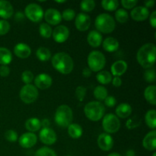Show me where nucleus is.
Here are the masks:
<instances>
[{"label":"nucleus","instance_id":"1","mask_svg":"<svg viewBox=\"0 0 156 156\" xmlns=\"http://www.w3.org/2000/svg\"><path fill=\"white\" fill-rule=\"evenodd\" d=\"M155 50L154 44H146L142 46L136 54V59L140 65L145 69H151L155 62Z\"/></svg>","mask_w":156,"mask_h":156},{"label":"nucleus","instance_id":"2","mask_svg":"<svg viewBox=\"0 0 156 156\" xmlns=\"http://www.w3.org/2000/svg\"><path fill=\"white\" fill-rule=\"evenodd\" d=\"M51 62L55 69L63 75L71 73L74 67V62L72 57L64 52H59L53 55Z\"/></svg>","mask_w":156,"mask_h":156},{"label":"nucleus","instance_id":"3","mask_svg":"<svg viewBox=\"0 0 156 156\" xmlns=\"http://www.w3.org/2000/svg\"><path fill=\"white\" fill-rule=\"evenodd\" d=\"M94 26L98 32H101L104 34H110L114 31L115 29V20L109 14H100L96 18L95 21H94Z\"/></svg>","mask_w":156,"mask_h":156},{"label":"nucleus","instance_id":"4","mask_svg":"<svg viewBox=\"0 0 156 156\" xmlns=\"http://www.w3.org/2000/svg\"><path fill=\"white\" fill-rule=\"evenodd\" d=\"M84 112L88 119L91 121H98L105 116V108L100 101H91L86 104Z\"/></svg>","mask_w":156,"mask_h":156},{"label":"nucleus","instance_id":"5","mask_svg":"<svg viewBox=\"0 0 156 156\" xmlns=\"http://www.w3.org/2000/svg\"><path fill=\"white\" fill-rule=\"evenodd\" d=\"M73 118V111L68 105H60L55 113L54 120L56 124L62 128L68 127Z\"/></svg>","mask_w":156,"mask_h":156},{"label":"nucleus","instance_id":"6","mask_svg":"<svg viewBox=\"0 0 156 156\" xmlns=\"http://www.w3.org/2000/svg\"><path fill=\"white\" fill-rule=\"evenodd\" d=\"M87 62L91 72H100L105 67L106 59L101 52L94 50L88 54Z\"/></svg>","mask_w":156,"mask_h":156},{"label":"nucleus","instance_id":"7","mask_svg":"<svg viewBox=\"0 0 156 156\" xmlns=\"http://www.w3.org/2000/svg\"><path fill=\"white\" fill-rule=\"evenodd\" d=\"M103 117L102 126L106 133H114L120 129V122L117 116L114 114H108Z\"/></svg>","mask_w":156,"mask_h":156},{"label":"nucleus","instance_id":"8","mask_svg":"<svg viewBox=\"0 0 156 156\" xmlns=\"http://www.w3.org/2000/svg\"><path fill=\"white\" fill-rule=\"evenodd\" d=\"M20 98L24 103L31 104L37 100L38 97V90L34 85L29 84L25 85L20 91Z\"/></svg>","mask_w":156,"mask_h":156},{"label":"nucleus","instance_id":"9","mask_svg":"<svg viewBox=\"0 0 156 156\" xmlns=\"http://www.w3.org/2000/svg\"><path fill=\"white\" fill-rule=\"evenodd\" d=\"M24 15L33 22H39L44 17V11L38 4L30 3L26 6Z\"/></svg>","mask_w":156,"mask_h":156},{"label":"nucleus","instance_id":"10","mask_svg":"<svg viewBox=\"0 0 156 156\" xmlns=\"http://www.w3.org/2000/svg\"><path fill=\"white\" fill-rule=\"evenodd\" d=\"M39 137L44 144L48 146L54 144L57 139L55 131L50 128H42L39 133Z\"/></svg>","mask_w":156,"mask_h":156},{"label":"nucleus","instance_id":"11","mask_svg":"<svg viewBox=\"0 0 156 156\" xmlns=\"http://www.w3.org/2000/svg\"><path fill=\"white\" fill-rule=\"evenodd\" d=\"M90 24H91V18H90L89 15L87 14L82 12V13L78 14L77 16L76 17L75 25L79 31L87 30L89 28Z\"/></svg>","mask_w":156,"mask_h":156},{"label":"nucleus","instance_id":"12","mask_svg":"<svg viewBox=\"0 0 156 156\" xmlns=\"http://www.w3.org/2000/svg\"><path fill=\"white\" fill-rule=\"evenodd\" d=\"M53 37L56 42L63 43L69 37V30L65 25H59L53 30Z\"/></svg>","mask_w":156,"mask_h":156},{"label":"nucleus","instance_id":"13","mask_svg":"<svg viewBox=\"0 0 156 156\" xmlns=\"http://www.w3.org/2000/svg\"><path fill=\"white\" fill-rule=\"evenodd\" d=\"M44 19L47 24L52 25H57L62 21V15L60 12L55 9H49L44 13Z\"/></svg>","mask_w":156,"mask_h":156},{"label":"nucleus","instance_id":"14","mask_svg":"<svg viewBox=\"0 0 156 156\" xmlns=\"http://www.w3.org/2000/svg\"><path fill=\"white\" fill-rule=\"evenodd\" d=\"M53 83V79L51 76L46 73H41L36 76L34 79V86L37 88L41 90H45L50 88Z\"/></svg>","mask_w":156,"mask_h":156},{"label":"nucleus","instance_id":"15","mask_svg":"<svg viewBox=\"0 0 156 156\" xmlns=\"http://www.w3.org/2000/svg\"><path fill=\"white\" fill-rule=\"evenodd\" d=\"M37 141V137L34 133H25L19 137L18 143L22 148L29 149L34 146Z\"/></svg>","mask_w":156,"mask_h":156},{"label":"nucleus","instance_id":"16","mask_svg":"<svg viewBox=\"0 0 156 156\" xmlns=\"http://www.w3.org/2000/svg\"><path fill=\"white\" fill-rule=\"evenodd\" d=\"M98 145L99 148L103 151L111 150L114 146V140L110 134L101 133L98 138Z\"/></svg>","mask_w":156,"mask_h":156},{"label":"nucleus","instance_id":"17","mask_svg":"<svg viewBox=\"0 0 156 156\" xmlns=\"http://www.w3.org/2000/svg\"><path fill=\"white\" fill-rule=\"evenodd\" d=\"M131 18L137 21H143L147 19L149 16V9L144 6L135 7L130 12Z\"/></svg>","mask_w":156,"mask_h":156},{"label":"nucleus","instance_id":"18","mask_svg":"<svg viewBox=\"0 0 156 156\" xmlns=\"http://www.w3.org/2000/svg\"><path fill=\"white\" fill-rule=\"evenodd\" d=\"M143 146L149 151H154L156 149V131L153 129L148 133L143 140Z\"/></svg>","mask_w":156,"mask_h":156},{"label":"nucleus","instance_id":"19","mask_svg":"<svg viewBox=\"0 0 156 156\" xmlns=\"http://www.w3.org/2000/svg\"><path fill=\"white\" fill-rule=\"evenodd\" d=\"M14 53L18 57L21 59H26L29 57L31 53V49L27 44L24 43H19L14 47Z\"/></svg>","mask_w":156,"mask_h":156},{"label":"nucleus","instance_id":"20","mask_svg":"<svg viewBox=\"0 0 156 156\" xmlns=\"http://www.w3.org/2000/svg\"><path fill=\"white\" fill-rule=\"evenodd\" d=\"M12 5L5 0H0V17L5 19L10 18L13 15Z\"/></svg>","mask_w":156,"mask_h":156},{"label":"nucleus","instance_id":"21","mask_svg":"<svg viewBox=\"0 0 156 156\" xmlns=\"http://www.w3.org/2000/svg\"><path fill=\"white\" fill-rule=\"evenodd\" d=\"M128 65L125 61L123 60H118L116 61L115 62L112 64L111 66V73L114 75V76H117L120 77L122 75L124 74L127 70Z\"/></svg>","mask_w":156,"mask_h":156},{"label":"nucleus","instance_id":"22","mask_svg":"<svg viewBox=\"0 0 156 156\" xmlns=\"http://www.w3.org/2000/svg\"><path fill=\"white\" fill-rule=\"evenodd\" d=\"M88 44L92 47H98L102 43V35L98 30H91L87 37Z\"/></svg>","mask_w":156,"mask_h":156},{"label":"nucleus","instance_id":"23","mask_svg":"<svg viewBox=\"0 0 156 156\" xmlns=\"http://www.w3.org/2000/svg\"><path fill=\"white\" fill-rule=\"evenodd\" d=\"M131 113H132V107L127 103H121L116 108L117 117L120 118H126L130 116Z\"/></svg>","mask_w":156,"mask_h":156},{"label":"nucleus","instance_id":"24","mask_svg":"<svg viewBox=\"0 0 156 156\" xmlns=\"http://www.w3.org/2000/svg\"><path fill=\"white\" fill-rule=\"evenodd\" d=\"M102 44H103V48L105 49V50H106L107 52H110V53H112V52L118 50L119 45H120L118 41L111 37H107L102 42Z\"/></svg>","mask_w":156,"mask_h":156},{"label":"nucleus","instance_id":"25","mask_svg":"<svg viewBox=\"0 0 156 156\" xmlns=\"http://www.w3.org/2000/svg\"><path fill=\"white\" fill-rule=\"evenodd\" d=\"M12 60V55L10 50L6 47H0V64L7 66Z\"/></svg>","mask_w":156,"mask_h":156},{"label":"nucleus","instance_id":"26","mask_svg":"<svg viewBox=\"0 0 156 156\" xmlns=\"http://www.w3.org/2000/svg\"><path fill=\"white\" fill-rule=\"evenodd\" d=\"M25 127L27 130L30 131V133L38 131L41 127V120L37 118H35V117L29 118L28 120H26Z\"/></svg>","mask_w":156,"mask_h":156},{"label":"nucleus","instance_id":"27","mask_svg":"<svg viewBox=\"0 0 156 156\" xmlns=\"http://www.w3.org/2000/svg\"><path fill=\"white\" fill-rule=\"evenodd\" d=\"M156 87L155 85H150L146 88L144 91V96L146 100L149 104L152 105H156V98H155Z\"/></svg>","mask_w":156,"mask_h":156},{"label":"nucleus","instance_id":"28","mask_svg":"<svg viewBox=\"0 0 156 156\" xmlns=\"http://www.w3.org/2000/svg\"><path fill=\"white\" fill-rule=\"evenodd\" d=\"M82 133H83V130H82V126L80 125L77 124V123H71L68 126V133L72 138H80L82 135Z\"/></svg>","mask_w":156,"mask_h":156},{"label":"nucleus","instance_id":"29","mask_svg":"<svg viewBox=\"0 0 156 156\" xmlns=\"http://www.w3.org/2000/svg\"><path fill=\"white\" fill-rule=\"evenodd\" d=\"M145 120H146V124H147V126H149V128L155 129L156 127L155 110H149V111L146 114V116H145Z\"/></svg>","mask_w":156,"mask_h":156},{"label":"nucleus","instance_id":"30","mask_svg":"<svg viewBox=\"0 0 156 156\" xmlns=\"http://www.w3.org/2000/svg\"><path fill=\"white\" fill-rule=\"evenodd\" d=\"M36 56L38 58V59L42 62H45V61H48L51 57V53H50V50L47 47H41L37 50Z\"/></svg>","mask_w":156,"mask_h":156},{"label":"nucleus","instance_id":"31","mask_svg":"<svg viewBox=\"0 0 156 156\" xmlns=\"http://www.w3.org/2000/svg\"><path fill=\"white\" fill-rule=\"evenodd\" d=\"M98 82L102 85H107L112 81V75L108 71H100L96 76Z\"/></svg>","mask_w":156,"mask_h":156},{"label":"nucleus","instance_id":"32","mask_svg":"<svg viewBox=\"0 0 156 156\" xmlns=\"http://www.w3.org/2000/svg\"><path fill=\"white\" fill-rule=\"evenodd\" d=\"M94 96L98 101H105L108 97V90L102 85H98L94 90Z\"/></svg>","mask_w":156,"mask_h":156},{"label":"nucleus","instance_id":"33","mask_svg":"<svg viewBox=\"0 0 156 156\" xmlns=\"http://www.w3.org/2000/svg\"><path fill=\"white\" fill-rule=\"evenodd\" d=\"M40 34L44 38H50L52 36L53 30L51 27L47 23H42L39 27Z\"/></svg>","mask_w":156,"mask_h":156},{"label":"nucleus","instance_id":"34","mask_svg":"<svg viewBox=\"0 0 156 156\" xmlns=\"http://www.w3.org/2000/svg\"><path fill=\"white\" fill-rule=\"evenodd\" d=\"M101 5L104 9L107 11H114L118 8L119 2L117 0H103Z\"/></svg>","mask_w":156,"mask_h":156},{"label":"nucleus","instance_id":"35","mask_svg":"<svg viewBox=\"0 0 156 156\" xmlns=\"http://www.w3.org/2000/svg\"><path fill=\"white\" fill-rule=\"evenodd\" d=\"M115 18L119 23L124 24L128 21L129 18V15L127 12L123 9H120L115 12Z\"/></svg>","mask_w":156,"mask_h":156},{"label":"nucleus","instance_id":"36","mask_svg":"<svg viewBox=\"0 0 156 156\" xmlns=\"http://www.w3.org/2000/svg\"><path fill=\"white\" fill-rule=\"evenodd\" d=\"M95 2L94 0H84L80 3V8L82 11L85 12H89L94 10L95 8Z\"/></svg>","mask_w":156,"mask_h":156},{"label":"nucleus","instance_id":"37","mask_svg":"<svg viewBox=\"0 0 156 156\" xmlns=\"http://www.w3.org/2000/svg\"><path fill=\"white\" fill-rule=\"evenodd\" d=\"M34 156H57L54 150L48 147H42L38 149Z\"/></svg>","mask_w":156,"mask_h":156},{"label":"nucleus","instance_id":"38","mask_svg":"<svg viewBox=\"0 0 156 156\" xmlns=\"http://www.w3.org/2000/svg\"><path fill=\"white\" fill-rule=\"evenodd\" d=\"M86 91H87L86 88L84 86H82V85L78 86L77 88H76V97L79 101L81 102L84 100L85 95H86Z\"/></svg>","mask_w":156,"mask_h":156},{"label":"nucleus","instance_id":"39","mask_svg":"<svg viewBox=\"0 0 156 156\" xmlns=\"http://www.w3.org/2000/svg\"><path fill=\"white\" fill-rule=\"evenodd\" d=\"M144 79L147 82H154L156 79L155 71L153 69H148L144 73Z\"/></svg>","mask_w":156,"mask_h":156},{"label":"nucleus","instance_id":"40","mask_svg":"<svg viewBox=\"0 0 156 156\" xmlns=\"http://www.w3.org/2000/svg\"><path fill=\"white\" fill-rule=\"evenodd\" d=\"M61 15L65 21H72L76 18V12L72 9H67L63 11Z\"/></svg>","mask_w":156,"mask_h":156},{"label":"nucleus","instance_id":"41","mask_svg":"<svg viewBox=\"0 0 156 156\" xmlns=\"http://www.w3.org/2000/svg\"><path fill=\"white\" fill-rule=\"evenodd\" d=\"M21 80L25 85H29L34 80V74L29 70H26L21 75Z\"/></svg>","mask_w":156,"mask_h":156},{"label":"nucleus","instance_id":"42","mask_svg":"<svg viewBox=\"0 0 156 156\" xmlns=\"http://www.w3.org/2000/svg\"><path fill=\"white\" fill-rule=\"evenodd\" d=\"M5 138L7 141L14 143V142H16L18 140V133L15 130L9 129L5 133Z\"/></svg>","mask_w":156,"mask_h":156},{"label":"nucleus","instance_id":"43","mask_svg":"<svg viewBox=\"0 0 156 156\" xmlns=\"http://www.w3.org/2000/svg\"><path fill=\"white\" fill-rule=\"evenodd\" d=\"M10 30V24L6 20H0V35H5Z\"/></svg>","mask_w":156,"mask_h":156},{"label":"nucleus","instance_id":"44","mask_svg":"<svg viewBox=\"0 0 156 156\" xmlns=\"http://www.w3.org/2000/svg\"><path fill=\"white\" fill-rule=\"evenodd\" d=\"M140 121H141V120L138 119L136 117H133V118L127 120V122H126V127L128 129H134V128H136L140 124Z\"/></svg>","mask_w":156,"mask_h":156},{"label":"nucleus","instance_id":"45","mask_svg":"<svg viewBox=\"0 0 156 156\" xmlns=\"http://www.w3.org/2000/svg\"><path fill=\"white\" fill-rule=\"evenodd\" d=\"M137 0H122L121 4L125 9H131L136 5L137 4Z\"/></svg>","mask_w":156,"mask_h":156},{"label":"nucleus","instance_id":"46","mask_svg":"<svg viewBox=\"0 0 156 156\" xmlns=\"http://www.w3.org/2000/svg\"><path fill=\"white\" fill-rule=\"evenodd\" d=\"M105 104L106 106L109 107V108H113L117 104V100L114 96H108L105 99Z\"/></svg>","mask_w":156,"mask_h":156},{"label":"nucleus","instance_id":"47","mask_svg":"<svg viewBox=\"0 0 156 156\" xmlns=\"http://www.w3.org/2000/svg\"><path fill=\"white\" fill-rule=\"evenodd\" d=\"M10 73V69L8 66H0V76L2 77H6Z\"/></svg>","mask_w":156,"mask_h":156},{"label":"nucleus","instance_id":"48","mask_svg":"<svg viewBox=\"0 0 156 156\" xmlns=\"http://www.w3.org/2000/svg\"><path fill=\"white\" fill-rule=\"evenodd\" d=\"M149 21H150V24L152 25V27L153 28L156 27V12L153 11L152 12V14L150 15V18H149Z\"/></svg>","mask_w":156,"mask_h":156},{"label":"nucleus","instance_id":"49","mask_svg":"<svg viewBox=\"0 0 156 156\" xmlns=\"http://www.w3.org/2000/svg\"><path fill=\"white\" fill-rule=\"evenodd\" d=\"M112 83L113 85L115 87H120L122 85V80L120 77L115 76L114 79H112Z\"/></svg>","mask_w":156,"mask_h":156},{"label":"nucleus","instance_id":"50","mask_svg":"<svg viewBox=\"0 0 156 156\" xmlns=\"http://www.w3.org/2000/svg\"><path fill=\"white\" fill-rule=\"evenodd\" d=\"M91 73H92L91 70L88 67H86V68L84 69L83 71H82V76L85 78H88L89 76H91Z\"/></svg>","mask_w":156,"mask_h":156},{"label":"nucleus","instance_id":"51","mask_svg":"<svg viewBox=\"0 0 156 156\" xmlns=\"http://www.w3.org/2000/svg\"><path fill=\"white\" fill-rule=\"evenodd\" d=\"M24 17H25V15H24L22 12H18L16 13V15H15V21H21L22 20H24Z\"/></svg>","mask_w":156,"mask_h":156},{"label":"nucleus","instance_id":"52","mask_svg":"<svg viewBox=\"0 0 156 156\" xmlns=\"http://www.w3.org/2000/svg\"><path fill=\"white\" fill-rule=\"evenodd\" d=\"M41 124L43 128H49L50 124V120L48 119H44V120H42V121H41Z\"/></svg>","mask_w":156,"mask_h":156},{"label":"nucleus","instance_id":"53","mask_svg":"<svg viewBox=\"0 0 156 156\" xmlns=\"http://www.w3.org/2000/svg\"><path fill=\"white\" fill-rule=\"evenodd\" d=\"M155 5V1L154 0H148V1L145 2V6L146 9H149V8H152Z\"/></svg>","mask_w":156,"mask_h":156},{"label":"nucleus","instance_id":"54","mask_svg":"<svg viewBox=\"0 0 156 156\" xmlns=\"http://www.w3.org/2000/svg\"><path fill=\"white\" fill-rule=\"evenodd\" d=\"M126 156H135L136 154H135V152H134V150L129 149V150H128L127 152H126Z\"/></svg>","mask_w":156,"mask_h":156},{"label":"nucleus","instance_id":"55","mask_svg":"<svg viewBox=\"0 0 156 156\" xmlns=\"http://www.w3.org/2000/svg\"><path fill=\"white\" fill-rule=\"evenodd\" d=\"M108 156H121L119 153H117V152H113V153L109 154Z\"/></svg>","mask_w":156,"mask_h":156},{"label":"nucleus","instance_id":"56","mask_svg":"<svg viewBox=\"0 0 156 156\" xmlns=\"http://www.w3.org/2000/svg\"><path fill=\"white\" fill-rule=\"evenodd\" d=\"M56 2H57V3H64V2H66V1H65V0H64V1H56Z\"/></svg>","mask_w":156,"mask_h":156},{"label":"nucleus","instance_id":"57","mask_svg":"<svg viewBox=\"0 0 156 156\" xmlns=\"http://www.w3.org/2000/svg\"><path fill=\"white\" fill-rule=\"evenodd\" d=\"M152 156H156V154H155V153H154L153 155H152Z\"/></svg>","mask_w":156,"mask_h":156},{"label":"nucleus","instance_id":"58","mask_svg":"<svg viewBox=\"0 0 156 156\" xmlns=\"http://www.w3.org/2000/svg\"><path fill=\"white\" fill-rule=\"evenodd\" d=\"M66 156H69V155H66Z\"/></svg>","mask_w":156,"mask_h":156}]
</instances>
